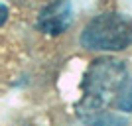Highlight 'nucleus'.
Masks as SVG:
<instances>
[{"label": "nucleus", "instance_id": "1", "mask_svg": "<svg viewBox=\"0 0 132 126\" xmlns=\"http://www.w3.org/2000/svg\"><path fill=\"white\" fill-rule=\"evenodd\" d=\"M130 73L132 69H128L124 61L118 59L93 61L81 83L83 89L81 103L93 104V106H105V108L109 103H112V106H116V100L120 97Z\"/></svg>", "mask_w": 132, "mask_h": 126}, {"label": "nucleus", "instance_id": "2", "mask_svg": "<svg viewBox=\"0 0 132 126\" xmlns=\"http://www.w3.org/2000/svg\"><path fill=\"white\" fill-rule=\"evenodd\" d=\"M132 44V16L106 12L95 16L81 33V45L91 51H122Z\"/></svg>", "mask_w": 132, "mask_h": 126}, {"label": "nucleus", "instance_id": "3", "mask_svg": "<svg viewBox=\"0 0 132 126\" xmlns=\"http://www.w3.org/2000/svg\"><path fill=\"white\" fill-rule=\"evenodd\" d=\"M71 20H73L71 2L69 0H53L38 16V28L50 36H57L69 28Z\"/></svg>", "mask_w": 132, "mask_h": 126}, {"label": "nucleus", "instance_id": "4", "mask_svg": "<svg viewBox=\"0 0 132 126\" xmlns=\"http://www.w3.org/2000/svg\"><path fill=\"white\" fill-rule=\"evenodd\" d=\"M77 114L87 126H128L126 118L122 114L110 112L105 106H93L87 103H79Z\"/></svg>", "mask_w": 132, "mask_h": 126}, {"label": "nucleus", "instance_id": "5", "mask_svg": "<svg viewBox=\"0 0 132 126\" xmlns=\"http://www.w3.org/2000/svg\"><path fill=\"white\" fill-rule=\"evenodd\" d=\"M114 108L120 110V112H132V73H130V77H128L124 89H122L118 100H116Z\"/></svg>", "mask_w": 132, "mask_h": 126}]
</instances>
